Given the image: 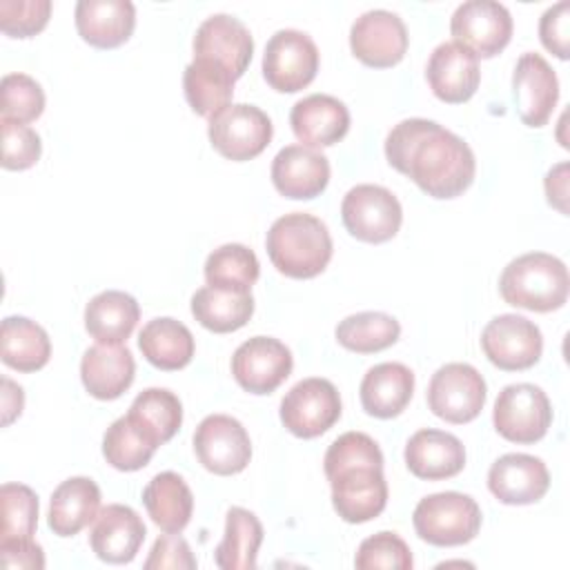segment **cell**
<instances>
[{
  "label": "cell",
  "mask_w": 570,
  "mask_h": 570,
  "mask_svg": "<svg viewBox=\"0 0 570 570\" xmlns=\"http://www.w3.org/2000/svg\"><path fill=\"white\" fill-rule=\"evenodd\" d=\"M385 158L432 198H456L474 180L470 145L428 118H405L385 138Z\"/></svg>",
  "instance_id": "6da1fadb"
},
{
  "label": "cell",
  "mask_w": 570,
  "mask_h": 570,
  "mask_svg": "<svg viewBox=\"0 0 570 570\" xmlns=\"http://www.w3.org/2000/svg\"><path fill=\"white\" fill-rule=\"evenodd\" d=\"M332 485V505L347 523L376 519L387 505L383 452L365 432H345L332 441L323 459Z\"/></svg>",
  "instance_id": "7a4b0ae2"
},
{
  "label": "cell",
  "mask_w": 570,
  "mask_h": 570,
  "mask_svg": "<svg viewBox=\"0 0 570 570\" xmlns=\"http://www.w3.org/2000/svg\"><path fill=\"white\" fill-rule=\"evenodd\" d=\"M265 249L281 274L289 278H314L327 267L334 245L321 218L307 212H292L272 223Z\"/></svg>",
  "instance_id": "3957f363"
},
{
  "label": "cell",
  "mask_w": 570,
  "mask_h": 570,
  "mask_svg": "<svg viewBox=\"0 0 570 570\" xmlns=\"http://www.w3.org/2000/svg\"><path fill=\"white\" fill-rule=\"evenodd\" d=\"M570 278L563 261L546 252H528L512 258L499 278V292L508 305L530 312H552L568 301Z\"/></svg>",
  "instance_id": "277c9868"
},
{
  "label": "cell",
  "mask_w": 570,
  "mask_h": 570,
  "mask_svg": "<svg viewBox=\"0 0 570 570\" xmlns=\"http://www.w3.org/2000/svg\"><path fill=\"white\" fill-rule=\"evenodd\" d=\"M412 523L416 534L432 546H463L481 530V508L470 494L436 492L416 503Z\"/></svg>",
  "instance_id": "5b68a950"
},
{
  "label": "cell",
  "mask_w": 570,
  "mask_h": 570,
  "mask_svg": "<svg viewBox=\"0 0 570 570\" xmlns=\"http://www.w3.org/2000/svg\"><path fill=\"white\" fill-rule=\"evenodd\" d=\"M497 432L512 443H537L552 423V405L548 394L532 383L505 385L492 410Z\"/></svg>",
  "instance_id": "8992f818"
},
{
  "label": "cell",
  "mask_w": 570,
  "mask_h": 570,
  "mask_svg": "<svg viewBox=\"0 0 570 570\" xmlns=\"http://www.w3.org/2000/svg\"><path fill=\"white\" fill-rule=\"evenodd\" d=\"M318 47L298 29H278L265 45L263 78L281 94L305 89L318 71Z\"/></svg>",
  "instance_id": "52a82bcc"
},
{
  "label": "cell",
  "mask_w": 570,
  "mask_h": 570,
  "mask_svg": "<svg viewBox=\"0 0 570 570\" xmlns=\"http://www.w3.org/2000/svg\"><path fill=\"white\" fill-rule=\"evenodd\" d=\"M274 134L269 116L256 105H227L209 118L207 136L212 147L227 160H252L269 145Z\"/></svg>",
  "instance_id": "ba28073f"
},
{
  "label": "cell",
  "mask_w": 570,
  "mask_h": 570,
  "mask_svg": "<svg viewBox=\"0 0 570 570\" xmlns=\"http://www.w3.org/2000/svg\"><path fill=\"white\" fill-rule=\"evenodd\" d=\"M341 218L356 240L379 245L396 236L403 223V209L390 189L363 183L343 196Z\"/></svg>",
  "instance_id": "9c48e42d"
},
{
  "label": "cell",
  "mask_w": 570,
  "mask_h": 570,
  "mask_svg": "<svg viewBox=\"0 0 570 570\" xmlns=\"http://www.w3.org/2000/svg\"><path fill=\"white\" fill-rule=\"evenodd\" d=\"M488 387L483 376L470 363L441 365L428 385V407L448 423H470L485 405Z\"/></svg>",
  "instance_id": "30bf717a"
},
{
  "label": "cell",
  "mask_w": 570,
  "mask_h": 570,
  "mask_svg": "<svg viewBox=\"0 0 570 570\" xmlns=\"http://www.w3.org/2000/svg\"><path fill=\"white\" fill-rule=\"evenodd\" d=\"M341 396L332 381L309 376L289 387L281 401V421L298 439L325 434L341 419Z\"/></svg>",
  "instance_id": "8fae6325"
},
{
  "label": "cell",
  "mask_w": 570,
  "mask_h": 570,
  "mask_svg": "<svg viewBox=\"0 0 570 570\" xmlns=\"http://www.w3.org/2000/svg\"><path fill=\"white\" fill-rule=\"evenodd\" d=\"M450 31L454 42L476 58H492L501 53L512 38V16L501 2L468 0L454 9Z\"/></svg>",
  "instance_id": "7c38bea8"
},
{
  "label": "cell",
  "mask_w": 570,
  "mask_h": 570,
  "mask_svg": "<svg viewBox=\"0 0 570 570\" xmlns=\"http://www.w3.org/2000/svg\"><path fill=\"white\" fill-rule=\"evenodd\" d=\"M194 452L205 470L229 476L247 468L252 459V441L238 419L229 414H209L194 432Z\"/></svg>",
  "instance_id": "4fadbf2b"
},
{
  "label": "cell",
  "mask_w": 570,
  "mask_h": 570,
  "mask_svg": "<svg viewBox=\"0 0 570 570\" xmlns=\"http://www.w3.org/2000/svg\"><path fill=\"white\" fill-rule=\"evenodd\" d=\"M481 350L488 361L505 372L532 367L543 352L541 330L519 314H499L481 332Z\"/></svg>",
  "instance_id": "5bb4252c"
},
{
  "label": "cell",
  "mask_w": 570,
  "mask_h": 570,
  "mask_svg": "<svg viewBox=\"0 0 570 570\" xmlns=\"http://www.w3.org/2000/svg\"><path fill=\"white\" fill-rule=\"evenodd\" d=\"M292 367L289 347L272 336H252L232 356V374L249 394H272L285 383Z\"/></svg>",
  "instance_id": "9a60e30c"
},
{
  "label": "cell",
  "mask_w": 570,
  "mask_h": 570,
  "mask_svg": "<svg viewBox=\"0 0 570 570\" xmlns=\"http://www.w3.org/2000/svg\"><path fill=\"white\" fill-rule=\"evenodd\" d=\"M407 29L403 20L387 9L361 13L350 29V49L367 67L385 69L403 60L407 51Z\"/></svg>",
  "instance_id": "2e32d148"
},
{
  "label": "cell",
  "mask_w": 570,
  "mask_h": 570,
  "mask_svg": "<svg viewBox=\"0 0 570 570\" xmlns=\"http://www.w3.org/2000/svg\"><path fill=\"white\" fill-rule=\"evenodd\" d=\"M517 114L528 127H543L559 100V80L548 60L534 51L523 53L512 73Z\"/></svg>",
  "instance_id": "e0dca14e"
},
{
  "label": "cell",
  "mask_w": 570,
  "mask_h": 570,
  "mask_svg": "<svg viewBox=\"0 0 570 570\" xmlns=\"http://www.w3.org/2000/svg\"><path fill=\"white\" fill-rule=\"evenodd\" d=\"M254 40L249 29L234 16L214 13L200 22L194 36V58L223 65L236 80L252 62Z\"/></svg>",
  "instance_id": "ac0fdd59"
},
{
  "label": "cell",
  "mask_w": 570,
  "mask_h": 570,
  "mask_svg": "<svg viewBox=\"0 0 570 570\" xmlns=\"http://www.w3.org/2000/svg\"><path fill=\"white\" fill-rule=\"evenodd\" d=\"M488 488L505 505H530L546 497L550 472L539 456L510 452L490 465Z\"/></svg>",
  "instance_id": "d6986e66"
},
{
  "label": "cell",
  "mask_w": 570,
  "mask_h": 570,
  "mask_svg": "<svg viewBox=\"0 0 570 570\" xmlns=\"http://www.w3.org/2000/svg\"><path fill=\"white\" fill-rule=\"evenodd\" d=\"M425 80L439 100L448 105L465 102L476 94L481 82L479 60L472 51L456 45L454 40L441 42L430 53Z\"/></svg>",
  "instance_id": "ffe728a7"
},
{
  "label": "cell",
  "mask_w": 570,
  "mask_h": 570,
  "mask_svg": "<svg viewBox=\"0 0 570 570\" xmlns=\"http://www.w3.org/2000/svg\"><path fill=\"white\" fill-rule=\"evenodd\" d=\"M145 534L147 528L134 508L109 503L94 519L89 546L100 561L129 563L138 554Z\"/></svg>",
  "instance_id": "44dd1931"
},
{
  "label": "cell",
  "mask_w": 570,
  "mask_h": 570,
  "mask_svg": "<svg viewBox=\"0 0 570 570\" xmlns=\"http://www.w3.org/2000/svg\"><path fill=\"white\" fill-rule=\"evenodd\" d=\"M272 183L292 200H309L330 183V160L305 145H287L272 160Z\"/></svg>",
  "instance_id": "7402d4cb"
},
{
  "label": "cell",
  "mask_w": 570,
  "mask_h": 570,
  "mask_svg": "<svg viewBox=\"0 0 570 570\" xmlns=\"http://www.w3.org/2000/svg\"><path fill=\"white\" fill-rule=\"evenodd\" d=\"M403 456L407 470L425 481L456 476L465 465V448L459 436L434 428L414 432L405 443Z\"/></svg>",
  "instance_id": "603a6c76"
},
{
  "label": "cell",
  "mask_w": 570,
  "mask_h": 570,
  "mask_svg": "<svg viewBox=\"0 0 570 570\" xmlns=\"http://www.w3.org/2000/svg\"><path fill=\"white\" fill-rule=\"evenodd\" d=\"M289 125L305 147H330L345 138L350 111L345 102L330 94H309L292 107Z\"/></svg>",
  "instance_id": "cb8c5ba5"
},
{
  "label": "cell",
  "mask_w": 570,
  "mask_h": 570,
  "mask_svg": "<svg viewBox=\"0 0 570 570\" xmlns=\"http://www.w3.org/2000/svg\"><path fill=\"white\" fill-rule=\"evenodd\" d=\"M136 376V361L122 345H91L80 361V379L85 390L100 401L122 396Z\"/></svg>",
  "instance_id": "d4e9b609"
},
{
  "label": "cell",
  "mask_w": 570,
  "mask_h": 570,
  "mask_svg": "<svg viewBox=\"0 0 570 570\" xmlns=\"http://www.w3.org/2000/svg\"><path fill=\"white\" fill-rule=\"evenodd\" d=\"M136 27V7L129 0H80L76 29L96 49H116L129 40Z\"/></svg>",
  "instance_id": "484cf974"
},
{
  "label": "cell",
  "mask_w": 570,
  "mask_h": 570,
  "mask_svg": "<svg viewBox=\"0 0 570 570\" xmlns=\"http://www.w3.org/2000/svg\"><path fill=\"white\" fill-rule=\"evenodd\" d=\"M414 394V372L396 361L370 367L361 381V405L370 416H399Z\"/></svg>",
  "instance_id": "4316f807"
},
{
  "label": "cell",
  "mask_w": 570,
  "mask_h": 570,
  "mask_svg": "<svg viewBox=\"0 0 570 570\" xmlns=\"http://www.w3.org/2000/svg\"><path fill=\"white\" fill-rule=\"evenodd\" d=\"M100 512V488L89 476L62 481L49 501V528L58 537H73Z\"/></svg>",
  "instance_id": "83f0119b"
},
{
  "label": "cell",
  "mask_w": 570,
  "mask_h": 570,
  "mask_svg": "<svg viewBox=\"0 0 570 570\" xmlns=\"http://www.w3.org/2000/svg\"><path fill=\"white\" fill-rule=\"evenodd\" d=\"M138 318V301L120 289H105L96 294L85 307V330L91 338L107 345H120L127 341Z\"/></svg>",
  "instance_id": "f1b7e54d"
},
{
  "label": "cell",
  "mask_w": 570,
  "mask_h": 570,
  "mask_svg": "<svg viewBox=\"0 0 570 570\" xmlns=\"http://www.w3.org/2000/svg\"><path fill=\"white\" fill-rule=\"evenodd\" d=\"M138 347L154 367L171 372L189 365L196 343L187 325L171 316H158L142 325Z\"/></svg>",
  "instance_id": "f546056e"
},
{
  "label": "cell",
  "mask_w": 570,
  "mask_h": 570,
  "mask_svg": "<svg viewBox=\"0 0 570 570\" xmlns=\"http://www.w3.org/2000/svg\"><path fill=\"white\" fill-rule=\"evenodd\" d=\"M142 503L151 521L163 530L178 534L187 528L194 512V494L176 472L156 474L142 490Z\"/></svg>",
  "instance_id": "4dcf8cb0"
},
{
  "label": "cell",
  "mask_w": 570,
  "mask_h": 570,
  "mask_svg": "<svg viewBox=\"0 0 570 570\" xmlns=\"http://www.w3.org/2000/svg\"><path fill=\"white\" fill-rule=\"evenodd\" d=\"M236 78L218 62L207 58H194L183 73L185 98L194 114L212 118L227 105H232Z\"/></svg>",
  "instance_id": "1f68e13d"
},
{
  "label": "cell",
  "mask_w": 570,
  "mask_h": 570,
  "mask_svg": "<svg viewBox=\"0 0 570 570\" xmlns=\"http://www.w3.org/2000/svg\"><path fill=\"white\" fill-rule=\"evenodd\" d=\"M0 358L18 372H36L49 363V334L27 316H7L0 327Z\"/></svg>",
  "instance_id": "d6a6232c"
},
{
  "label": "cell",
  "mask_w": 570,
  "mask_h": 570,
  "mask_svg": "<svg viewBox=\"0 0 570 570\" xmlns=\"http://www.w3.org/2000/svg\"><path fill=\"white\" fill-rule=\"evenodd\" d=\"M191 314L209 332H236L252 318L254 296L252 292H232L205 285L191 296Z\"/></svg>",
  "instance_id": "836d02e7"
},
{
  "label": "cell",
  "mask_w": 570,
  "mask_h": 570,
  "mask_svg": "<svg viewBox=\"0 0 570 570\" xmlns=\"http://www.w3.org/2000/svg\"><path fill=\"white\" fill-rule=\"evenodd\" d=\"M261 543L263 525L258 517L245 508L234 505L227 510L225 534L214 550V561L223 570H254Z\"/></svg>",
  "instance_id": "e575fe53"
},
{
  "label": "cell",
  "mask_w": 570,
  "mask_h": 570,
  "mask_svg": "<svg viewBox=\"0 0 570 570\" xmlns=\"http://www.w3.org/2000/svg\"><path fill=\"white\" fill-rule=\"evenodd\" d=\"M127 416L160 448L178 432L183 423V405L174 392L165 387H147L131 401Z\"/></svg>",
  "instance_id": "d590c367"
},
{
  "label": "cell",
  "mask_w": 570,
  "mask_h": 570,
  "mask_svg": "<svg viewBox=\"0 0 570 570\" xmlns=\"http://www.w3.org/2000/svg\"><path fill=\"white\" fill-rule=\"evenodd\" d=\"M336 341L350 352L374 354L392 347L401 336V325L385 312H358L336 325Z\"/></svg>",
  "instance_id": "8d00e7d4"
},
{
  "label": "cell",
  "mask_w": 570,
  "mask_h": 570,
  "mask_svg": "<svg viewBox=\"0 0 570 570\" xmlns=\"http://www.w3.org/2000/svg\"><path fill=\"white\" fill-rule=\"evenodd\" d=\"M261 265L256 254L240 245L227 243L216 247L205 261V281L212 287L232 289V292H249L258 281Z\"/></svg>",
  "instance_id": "74e56055"
},
{
  "label": "cell",
  "mask_w": 570,
  "mask_h": 570,
  "mask_svg": "<svg viewBox=\"0 0 570 570\" xmlns=\"http://www.w3.org/2000/svg\"><path fill=\"white\" fill-rule=\"evenodd\" d=\"M156 448L158 445L127 414L116 419L102 436V456L120 472H136L145 468Z\"/></svg>",
  "instance_id": "f35d334b"
},
{
  "label": "cell",
  "mask_w": 570,
  "mask_h": 570,
  "mask_svg": "<svg viewBox=\"0 0 570 570\" xmlns=\"http://www.w3.org/2000/svg\"><path fill=\"white\" fill-rule=\"evenodd\" d=\"M2 528L0 541L33 539L38 525V494L22 483H4L0 488Z\"/></svg>",
  "instance_id": "ab89813d"
},
{
  "label": "cell",
  "mask_w": 570,
  "mask_h": 570,
  "mask_svg": "<svg viewBox=\"0 0 570 570\" xmlns=\"http://www.w3.org/2000/svg\"><path fill=\"white\" fill-rule=\"evenodd\" d=\"M45 111V91L27 73H7L0 82V120L31 122Z\"/></svg>",
  "instance_id": "60d3db41"
},
{
  "label": "cell",
  "mask_w": 570,
  "mask_h": 570,
  "mask_svg": "<svg viewBox=\"0 0 570 570\" xmlns=\"http://www.w3.org/2000/svg\"><path fill=\"white\" fill-rule=\"evenodd\" d=\"M354 566L358 570H412L414 559L410 546L396 532L383 530L361 541L354 557Z\"/></svg>",
  "instance_id": "b9f144b4"
},
{
  "label": "cell",
  "mask_w": 570,
  "mask_h": 570,
  "mask_svg": "<svg viewBox=\"0 0 570 570\" xmlns=\"http://www.w3.org/2000/svg\"><path fill=\"white\" fill-rule=\"evenodd\" d=\"M51 16L49 0H2L0 29L11 38H31L40 33Z\"/></svg>",
  "instance_id": "7bdbcfd3"
},
{
  "label": "cell",
  "mask_w": 570,
  "mask_h": 570,
  "mask_svg": "<svg viewBox=\"0 0 570 570\" xmlns=\"http://www.w3.org/2000/svg\"><path fill=\"white\" fill-rule=\"evenodd\" d=\"M2 129V167L11 171L29 169L42 154V142L36 129L29 125L0 120Z\"/></svg>",
  "instance_id": "ee69618b"
},
{
  "label": "cell",
  "mask_w": 570,
  "mask_h": 570,
  "mask_svg": "<svg viewBox=\"0 0 570 570\" xmlns=\"http://www.w3.org/2000/svg\"><path fill=\"white\" fill-rule=\"evenodd\" d=\"M163 568H171V570H180V568L194 570L196 568L191 548L183 537L167 532L154 541L149 557L145 561V570H163Z\"/></svg>",
  "instance_id": "f6af8a7d"
},
{
  "label": "cell",
  "mask_w": 570,
  "mask_h": 570,
  "mask_svg": "<svg viewBox=\"0 0 570 570\" xmlns=\"http://www.w3.org/2000/svg\"><path fill=\"white\" fill-rule=\"evenodd\" d=\"M568 33H570V2L561 0L548 7L539 20L541 45L557 58L568 60Z\"/></svg>",
  "instance_id": "bcb514c9"
},
{
  "label": "cell",
  "mask_w": 570,
  "mask_h": 570,
  "mask_svg": "<svg viewBox=\"0 0 570 570\" xmlns=\"http://www.w3.org/2000/svg\"><path fill=\"white\" fill-rule=\"evenodd\" d=\"M0 561L4 568H45V552L33 539H11L0 541Z\"/></svg>",
  "instance_id": "7dc6e473"
},
{
  "label": "cell",
  "mask_w": 570,
  "mask_h": 570,
  "mask_svg": "<svg viewBox=\"0 0 570 570\" xmlns=\"http://www.w3.org/2000/svg\"><path fill=\"white\" fill-rule=\"evenodd\" d=\"M546 196L552 207H557L561 214H568L566 198H568V163L554 165L546 176Z\"/></svg>",
  "instance_id": "c3c4849f"
},
{
  "label": "cell",
  "mask_w": 570,
  "mask_h": 570,
  "mask_svg": "<svg viewBox=\"0 0 570 570\" xmlns=\"http://www.w3.org/2000/svg\"><path fill=\"white\" fill-rule=\"evenodd\" d=\"M2 425L7 428L9 423H13L24 407V392L20 385H16L11 379L2 376Z\"/></svg>",
  "instance_id": "681fc988"
}]
</instances>
